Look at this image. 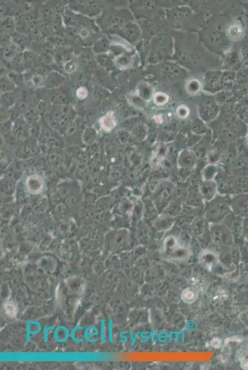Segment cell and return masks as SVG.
Returning <instances> with one entry per match:
<instances>
[{
	"instance_id": "cell-1",
	"label": "cell",
	"mask_w": 248,
	"mask_h": 370,
	"mask_svg": "<svg viewBox=\"0 0 248 370\" xmlns=\"http://www.w3.org/2000/svg\"><path fill=\"white\" fill-rule=\"evenodd\" d=\"M164 252L169 258L180 259L185 258L188 255V250L180 244L178 239L174 237H168L164 244Z\"/></svg>"
},
{
	"instance_id": "cell-2",
	"label": "cell",
	"mask_w": 248,
	"mask_h": 370,
	"mask_svg": "<svg viewBox=\"0 0 248 370\" xmlns=\"http://www.w3.org/2000/svg\"><path fill=\"white\" fill-rule=\"evenodd\" d=\"M44 182L41 177L37 175L29 176L26 181L27 191L32 194L40 193L44 188Z\"/></svg>"
},
{
	"instance_id": "cell-3",
	"label": "cell",
	"mask_w": 248,
	"mask_h": 370,
	"mask_svg": "<svg viewBox=\"0 0 248 370\" xmlns=\"http://www.w3.org/2000/svg\"><path fill=\"white\" fill-rule=\"evenodd\" d=\"M100 125L105 132H111L116 126V120L113 112H109L100 118Z\"/></svg>"
},
{
	"instance_id": "cell-4",
	"label": "cell",
	"mask_w": 248,
	"mask_h": 370,
	"mask_svg": "<svg viewBox=\"0 0 248 370\" xmlns=\"http://www.w3.org/2000/svg\"><path fill=\"white\" fill-rule=\"evenodd\" d=\"M182 299L186 304H192L196 300L198 297L197 291L194 288H186L182 292Z\"/></svg>"
},
{
	"instance_id": "cell-5",
	"label": "cell",
	"mask_w": 248,
	"mask_h": 370,
	"mask_svg": "<svg viewBox=\"0 0 248 370\" xmlns=\"http://www.w3.org/2000/svg\"><path fill=\"white\" fill-rule=\"evenodd\" d=\"M192 285L193 286L194 288H196V291L199 290V289H205L204 288V283H203L201 279H200L198 278H194L192 279Z\"/></svg>"
},
{
	"instance_id": "cell-6",
	"label": "cell",
	"mask_w": 248,
	"mask_h": 370,
	"mask_svg": "<svg viewBox=\"0 0 248 370\" xmlns=\"http://www.w3.org/2000/svg\"><path fill=\"white\" fill-rule=\"evenodd\" d=\"M88 94L87 90L84 88H80L77 91V96L80 99H84L85 98Z\"/></svg>"
},
{
	"instance_id": "cell-7",
	"label": "cell",
	"mask_w": 248,
	"mask_h": 370,
	"mask_svg": "<svg viewBox=\"0 0 248 370\" xmlns=\"http://www.w3.org/2000/svg\"><path fill=\"white\" fill-rule=\"evenodd\" d=\"M211 345L212 347H215V348H219L220 345H221V341L219 339L215 338L214 339L212 340V341L211 342Z\"/></svg>"
}]
</instances>
